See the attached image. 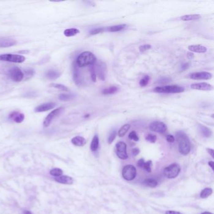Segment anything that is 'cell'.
Masks as SVG:
<instances>
[{
  "mask_svg": "<svg viewBox=\"0 0 214 214\" xmlns=\"http://www.w3.org/2000/svg\"><path fill=\"white\" fill-rule=\"evenodd\" d=\"M199 128H200V130L201 133L202 134V135L205 137H210L212 134V132L211 131L210 129H209L208 128L205 126L204 125L202 124H199Z\"/></svg>",
  "mask_w": 214,
  "mask_h": 214,
  "instance_id": "obj_23",
  "label": "cell"
},
{
  "mask_svg": "<svg viewBox=\"0 0 214 214\" xmlns=\"http://www.w3.org/2000/svg\"><path fill=\"white\" fill-rule=\"evenodd\" d=\"M144 184L149 187H156L158 185V182L153 178H147L144 181Z\"/></svg>",
  "mask_w": 214,
  "mask_h": 214,
  "instance_id": "obj_29",
  "label": "cell"
},
{
  "mask_svg": "<svg viewBox=\"0 0 214 214\" xmlns=\"http://www.w3.org/2000/svg\"><path fill=\"white\" fill-rule=\"evenodd\" d=\"M126 24H121L114 25V26H111L106 29L110 32H118L124 30L126 28Z\"/></svg>",
  "mask_w": 214,
  "mask_h": 214,
  "instance_id": "obj_22",
  "label": "cell"
},
{
  "mask_svg": "<svg viewBox=\"0 0 214 214\" xmlns=\"http://www.w3.org/2000/svg\"><path fill=\"white\" fill-rule=\"evenodd\" d=\"M136 169L133 165H126L122 171V177L128 181L134 180L136 176Z\"/></svg>",
  "mask_w": 214,
  "mask_h": 214,
  "instance_id": "obj_5",
  "label": "cell"
},
{
  "mask_svg": "<svg viewBox=\"0 0 214 214\" xmlns=\"http://www.w3.org/2000/svg\"><path fill=\"white\" fill-rule=\"evenodd\" d=\"M9 119L17 123H21L23 121L24 119V116L23 113H21L18 111H13L9 115Z\"/></svg>",
  "mask_w": 214,
  "mask_h": 214,
  "instance_id": "obj_16",
  "label": "cell"
},
{
  "mask_svg": "<svg viewBox=\"0 0 214 214\" xmlns=\"http://www.w3.org/2000/svg\"><path fill=\"white\" fill-rule=\"evenodd\" d=\"M149 80H150V77L149 75H145V76L140 80V85L141 86V87H145L148 85V84L149 83Z\"/></svg>",
  "mask_w": 214,
  "mask_h": 214,
  "instance_id": "obj_34",
  "label": "cell"
},
{
  "mask_svg": "<svg viewBox=\"0 0 214 214\" xmlns=\"http://www.w3.org/2000/svg\"><path fill=\"white\" fill-rule=\"evenodd\" d=\"M106 30V28H95V29H93L92 30L89 34L91 35H97V34H99L100 33H102L103 32H104Z\"/></svg>",
  "mask_w": 214,
  "mask_h": 214,
  "instance_id": "obj_39",
  "label": "cell"
},
{
  "mask_svg": "<svg viewBox=\"0 0 214 214\" xmlns=\"http://www.w3.org/2000/svg\"><path fill=\"white\" fill-rule=\"evenodd\" d=\"M126 144L122 141L118 143L116 145V155L119 158L122 160H126L128 158L126 152Z\"/></svg>",
  "mask_w": 214,
  "mask_h": 214,
  "instance_id": "obj_9",
  "label": "cell"
},
{
  "mask_svg": "<svg viewBox=\"0 0 214 214\" xmlns=\"http://www.w3.org/2000/svg\"><path fill=\"white\" fill-rule=\"evenodd\" d=\"M95 66V69H96V75H98V77L99 79L101 81H104L105 80V77H106V70L105 68L106 66H104L103 63L101 62V64H98L96 66Z\"/></svg>",
  "mask_w": 214,
  "mask_h": 214,
  "instance_id": "obj_15",
  "label": "cell"
},
{
  "mask_svg": "<svg viewBox=\"0 0 214 214\" xmlns=\"http://www.w3.org/2000/svg\"><path fill=\"white\" fill-rule=\"evenodd\" d=\"M56 106V104L53 102L44 103L43 104H41L39 106H37L35 109V111L36 112H45L47 111H49L50 109H52L54 108Z\"/></svg>",
  "mask_w": 214,
  "mask_h": 214,
  "instance_id": "obj_14",
  "label": "cell"
},
{
  "mask_svg": "<svg viewBox=\"0 0 214 214\" xmlns=\"http://www.w3.org/2000/svg\"><path fill=\"white\" fill-rule=\"evenodd\" d=\"M188 49L190 50V52H195V53H200V54H204L207 51V48L201 45H190L188 47Z\"/></svg>",
  "mask_w": 214,
  "mask_h": 214,
  "instance_id": "obj_18",
  "label": "cell"
},
{
  "mask_svg": "<svg viewBox=\"0 0 214 214\" xmlns=\"http://www.w3.org/2000/svg\"><path fill=\"white\" fill-rule=\"evenodd\" d=\"M151 48H152V45H149V44L143 45H141V46L139 47L140 51L141 53L145 52L146 51H147V50H149V49H151Z\"/></svg>",
  "mask_w": 214,
  "mask_h": 214,
  "instance_id": "obj_42",
  "label": "cell"
},
{
  "mask_svg": "<svg viewBox=\"0 0 214 214\" xmlns=\"http://www.w3.org/2000/svg\"><path fill=\"white\" fill-rule=\"evenodd\" d=\"M50 173L51 175L54 176V177H58L62 175L63 171L60 168H54V169H52V170H50Z\"/></svg>",
  "mask_w": 214,
  "mask_h": 214,
  "instance_id": "obj_32",
  "label": "cell"
},
{
  "mask_svg": "<svg viewBox=\"0 0 214 214\" xmlns=\"http://www.w3.org/2000/svg\"><path fill=\"white\" fill-rule=\"evenodd\" d=\"M23 214H32V213L28 210H25V211H24Z\"/></svg>",
  "mask_w": 214,
  "mask_h": 214,
  "instance_id": "obj_52",
  "label": "cell"
},
{
  "mask_svg": "<svg viewBox=\"0 0 214 214\" xmlns=\"http://www.w3.org/2000/svg\"><path fill=\"white\" fill-rule=\"evenodd\" d=\"M187 57L189 59H192L194 57V54L192 52H188L187 53Z\"/></svg>",
  "mask_w": 214,
  "mask_h": 214,
  "instance_id": "obj_49",
  "label": "cell"
},
{
  "mask_svg": "<svg viewBox=\"0 0 214 214\" xmlns=\"http://www.w3.org/2000/svg\"><path fill=\"white\" fill-rule=\"evenodd\" d=\"M128 137H129V138H130V140H134V141H137L138 140H139V137H138V136L137 135L135 131H131V132L130 133Z\"/></svg>",
  "mask_w": 214,
  "mask_h": 214,
  "instance_id": "obj_43",
  "label": "cell"
},
{
  "mask_svg": "<svg viewBox=\"0 0 214 214\" xmlns=\"http://www.w3.org/2000/svg\"><path fill=\"white\" fill-rule=\"evenodd\" d=\"M212 189L210 188H206L200 193V197L202 198H206L212 193Z\"/></svg>",
  "mask_w": 214,
  "mask_h": 214,
  "instance_id": "obj_30",
  "label": "cell"
},
{
  "mask_svg": "<svg viewBox=\"0 0 214 214\" xmlns=\"http://www.w3.org/2000/svg\"><path fill=\"white\" fill-rule=\"evenodd\" d=\"M97 62V58L94 54L92 52L86 51L81 54L77 57L76 62L77 66L79 67H84L88 66L95 64Z\"/></svg>",
  "mask_w": 214,
  "mask_h": 214,
  "instance_id": "obj_2",
  "label": "cell"
},
{
  "mask_svg": "<svg viewBox=\"0 0 214 214\" xmlns=\"http://www.w3.org/2000/svg\"><path fill=\"white\" fill-rule=\"evenodd\" d=\"M64 107H60L52 111L50 113H49L44 120V122H43L44 127H48V126L52 122L54 119H55V118L58 117L59 115H60L61 113L64 111Z\"/></svg>",
  "mask_w": 214,
  "mask_h": 214,
  "instance_id": "obj_7",
  "label": "cell"
},
{
  "mask_svg": "<svg viewBox=\"0 0 214 214\" xmlns=\"http://www.w3.org/2000/svg\"><path fill=\"white\" fill-rule=\"evenodd\" d=\"M55 181L58 183L66 185H72L73 183V179L67 175H61L58 177H56L55 178Z\"/></svg>",
  "mask_w": 214,
  "mask_h": 214,
  "instance_id": "obj_19",
  "label": "cell"
},
{
  "mask_svg": "<svg viewBox=\"0 0 214 214\" xmlns=\"http://www.w3.org/2000/svg\"><path fill=\"white\" fill-rule=\"evenodd\" d=\"M79 68V67L77 66L76 63L74 62L72 66L73 79L75 84L78 86H81L83 83V79Z\"/></svg>",
  "mask_w": 214,
  "mask_h": 214,
  "instance_id": "obj_10",
  "label": "cell"
},
{
  "mask_svg": "<svg viewBox=\"0 0 214 214\" xmlns=\"http://www.w3.org/2000/svg\"><path fill=\"white\" fill-rule=\"evenodd\" d=\"M201 214H213V213L211 212H205L202 213Z\"/></svg>",
  "mask_w": 214,
  "mask_h": 214,
  "instance_id": "obj_53",
  "label": "cell"
},
{
  "mask_svg": "<svg viewBox=\"0 0 214 214\" xmlns=\"http://www.w3.org/2000/svg\"><path fill=\"white\" fill-rule=\"evenodd\" d=\"M207 151H208V153L212 156V157L213 158L214 157V155H213L214 151H213V149H207Z\"/></svg>",
  "mask_w": 214,
  "mask_h": 214,
  "instance_id": "obj_50",
  "label": "cell"
},
{
  "mask_svg": "<svg viewBox=\"0 0 214 214\" xmlns=\"http://www.w3.org/2000/svg\"><path fill=\"white\" fill-rule=\"evenodd\" d=\"M50 86L52 87H54V88H56V89H59V90L62 91H69L68 87H67L66 86H65L64 85H62V84H50Z\"/></svg>",
  "mask_w": 214,
  "mask_h": 214,
  "instance_id": "obj_31",
  "label": "cell"
},
{
  "mask_svg": "<svg viewBox=\"0 0 214 214\" xmlns=\"http://www.w3.org/2000/svg\"><path fill=\"white\" fill-rule=\"evenodd\" d=\"M152 161L149 160L145 163L143 168H144L148 172H151V171H152Z\"/></svg>",
  "mask_w": 214,
  "mask_h": 214,
  "instance_id": "obj_41",
  "label": "cell"
},
{
  "mask_svg": "<svg viewBox=\"0 0 214 214\" xmlns=\"http://www.w3.org/2000/svg\"><path fill=\"white\" fill-rule=\"evenodd\" d=\"M71 142L73 145L77 146H83L86 144V140L85 138L79 136L73 137Z\"/></svg>",
  "mask_w": 214,
  "mask_h": 214,
  "instance_id": "obj_20",
  "label": "cell"
},
{
  "mask_svg": "<svg viewBox=\"0 0 214 214\" xmlns=\"http://www.w3.org/2000/svg\"><path fill=\"white\" fill-rule=\"evenodd\" d=\"M201 18V15L198 14H192V15H186L181 17L180 19L182 21H193V20H197Z\"/></svg>",
  "mask_w": 214,
  "mask_h": 214,
  "instance_id": "obj_24",
  "label": "cell"
},
{
  "mask_svg": "<svg viewBox=\"0 0 214 214\" xmlns=\"http://www.w3.org/2000/svg\"><path fill=\"white\" fill-rule=\"evenodd\" d=\"M190 67L189 63H185L182 66V70H185L188 69V67Z\"/></svg>",
  "mask_w": 214,
  "mask_h": 214,
  "instance_id": "obj_48",
  "label": "cell"
},
{
  "mask_svg": "<svg viewBox=\"0 0 214 214\" xmlns=\"http://www.w3.org/2000/svg\"><path fill=\"white\" fill-rule=\"evenodd\" d=\"M9 76L15 82H20L24 78V74L18 67H13L9 70Z\"/></svg>",
  "mask_w": 214,
  "mask_h": 214,
  "instance_id": "obj_11",
  "label": "cell"
},
{
  "mask_svg": "<svg viewBox=\"0 0 214 214\" xmlns=\"http://www.w3.org/2000/svg\"><path fill=\"white\" fill-rule=\"evenodd\" d=\"M117 135V132H116V130H115L114 131H112V133L110 134L109 137H108V143L109 144H111L113 141H114V140H115V138H116V136Z\"/></svg>",
  "mask_w": 214,
  "mask_h": 214,
  "instance_id": "obj_37",
  "label": "cell"
},
{
  "mask_svg": "<svg viewBox=\"0 0 214 214\" xmlns=\"http://www.w3.org/2000/svg\"><path fill=\"white\" fill-rule=\"evenodd\" d=\"M165 214H183L181 212H177V211H173V210H168L165 212Z\"/></svg>",
  "mask_w": 214,
  "mask_h": 214,
  "instance_id": "obj_47",
  "label": "cell"
},
{
  "mask_svg": "<svg viewBox=\"0 0 214 214\" xmlns=\"http://www.w3.org/2000/svg\"><path fill=\"white\" fill-rule=\"evenodd\" d=\"M170 82H171V79L170 78L163 77V78H161L160 79H159L156 82V83L158 84H160V85H164V84H168V83H169Z\"/></svg>",
  "mask_w": 214,
  "mask_h": 214,
  "instance_id": "obj_38",
  "label": "cell"
},
{
  "mask_svg": "<svg viewBox=\"0 0 214 214\" xmlns=\"http://www.w3.org/2000/svg\"><path fill=\"white\" fill-rule=\"evenodd\" d=\"M145 138H146V141H148L150 143H155L157 140L156 136L154 135V134H148Z\"/></svg>",
  "mask_w": 214,
  "mask_h": 214,
  "instance_id": "obj_36",
  "label": "cell"
},
{
  "mask_svg": "<svg viewBox=\"0 0 214 214\" xmlns=\"http://www.w3.org/2000/svg\"><path fill=\"white\" fill-rule=\"evenodd\" d=\"M145 160L143 158H141L140 159L139 161H137V166L139 167H141V168H143V166H144V164H145Z\"/></svg>",
  "mask_w": 214,
  "mask_h": 214,
  "instance_id": "obj_45",
  "label": "cell"
},
{
  "mask_svg": "<svg viewBox=\"0 0 214 214\" xmlns=\"http://www.w3.org/2000/svg\"><path fill=\"white\" fill-rule=\"evenodd\" d=\"M79 30L77 28H69V29H66L64 33L65 35V36H67V37H70V36H73L75 35H76L77 34L79 33Z\"/></svg>",
  "mask_w": 214,
  "mask_h": 214,
  "instance_id": "obj_27",
  "label": "cell"
},
{
  "mask_svg": "<svg viewBox=\"0 0 214 214\" xmlns=\"http://www.w3.org/2000/svg\"><path fill=\"white\" fill-rule=\"evenodd\" d=\"M130 128H131L130 124H124V126H122L119 130V131H118V136L119 137L124 136L127 133V132L129 131Z\"/></svg>",
  "mask_w": 214,
  "mask_h": 214,
  "instance_id": "obj_28",
  "label": "cell"
},
{
  "mask_svg": "<svg viewBox=\"0 0 214 214\" xmlns=\"http://www.w3.org/2000/svg\"><path fill=\"white\" fill-rule=\"evenodd\" d=\"M153 91L157 93H165V94H178L182 93L185 91V89L178 85H165L161 87H156L153 89Z\"/></svg>",
  "mask_w": 214,
  "mask_h": 214,
  "instance_id": "obj_3",
  "label": "cell"
},
{
  "mask_svg": "<svg viewBox=\"0 0 214 214\" xmlns=\"http://www.w3.org/2000/svg\"><path fill=\"white\" fill-rule=\"evenodd\" d=\"M167 140L169 143H173L175 141V137L171 134H168L167 136Z\"/></svg>",
  "mask_w": 214,
  "mask_h": 214,
  "instance_id": "obj_44",
  "label": "cell"
},
{
  "mask_svg": "<svg viewBox=\"0 0 214 214\" xmlns=\"http://www.w3.org/2000/svg\"><path fill=\"white\" fill-rule=\"evenodd\" d=\"M132 153H133V156H137L138 154L140 153V149L137 148L133 149Z\"/></svg>",
  "mask_w": 214,
  "mask_h": 214,
  "instance_id": "obj_46",
  "label": "cell"
},
{
  "mask_svg": "<svg viewBox=\"0 0 214 214\" xmlns=\"http://www.w3.org/2000/svg\"><path fill=\"white\" fill-rule=\"evenodd\" d=\"M17 44V41L9 38H0V48H6L14 46Z\"/></svg>",
  "mask_w": 214,
  "mask_h": 214,
  "instance_id": "obj_17",
  "label": "cell"
},
{
  "mask_svg": "<svg viewBox=\"0 0 214 214\" xmlns=\"http://www.w3.org/2000/svg\"><path fill=\"white\" fill-rule=\"evenodd\" d=\"M149 128L150 130L158 133H164L167 130V125L164 122L159 121L152 122L149 124Z\"/></svg>",
  "mask_w": 214,
  "mask_h": 214,
  "instance_id": "obj_8",
  "label": "cell"
},
{
  "mask_svg": "<svg viewBox=\"0 0 214 214\" xmlns=\"http://www.w3.org/2000/svg\"><path fill=\"white\" fill-rule=\"evenodd\" d=\"M0 60L3 62H9L13 63H20L23 62L25 60V57L20 55L15 54H2L0 55Z\"/></svg>",
  "mask_w": 214,
  "mask_h": 214,
  "instance_id": "obj_6",
  "label": "cell"
},
{
  "mask_svg": "<svg viewBox=\"0 0 214 214\" xmlns=\"http://www.w3.org/2000/svg\"><path fill=\"white\" fill-rule=\"evenodd\" d=\"M99 137L96 134L94 136L92 141L91 142V149L92 151V152H96V151L97 150L98 148H99Z\"/></svg>",
  "mask_w": 214,
  "mask_h": 214,
  "instance_id": "obj_25",
  "label": "cell"
},
{
  "mask_svg": "<svg viewBox=\"0 0 214 214\" xmlns=\"http://www.w3.org/2000/svg\"><path fill=\"white\" fill-rule=\"evenodd\" d=\"M60 76V73L55 70H49L46 73V77L50 80H55Z\"/></svg>",
  "mask_w": 214,
  "mask_h": 214,
  "instance_id": "obj_21",
  "label": "cell"
},
{
  "mask_svg": "<svg viewBox=\"0 0 214 214\" xmlns=\"http://www.w3.org/2000/svg\"><path fill=\"white\" fill-rule=\"evenodd\" d=\"M118 91V88L116 86H111L107 89H105L103 90L102 94L104 95H110V94H114L116 93Z\"/></svg>",
  "mask_w": 214,
  "mask_h": 214,
  "instance_id": "obj_26",
  "label": "cell"
},
{
  "mask_svg": "<svg viewBox=\"0 0 214 214\" xmlns=\"http://www.w3.org/2000/svg\"><path fill=\"white\" fill-rule=\"evenodd\" d=\"M25 73H26V80H27V79L32 78L35 72H34L33 69H28L25 70Z\"/></svg>",
  "mask_w": 214,
  "mask_h": 214,
  "instance_id": "obj_40",
  "label": "cell"
},
{
  "mask_svg": "<svg viewBox=\"0 0 214 214\" xmlns=\"http://www.w3.org/2000/svg\"><path fill=\"white\" fill-rule=\"evenodd\" d=\"M191 89L203 91H210L213 89V86L207 82H199L192 84L190 85Z\"/></svg>",
  "mask_w": 214,
  "mask_h": 214,
  "instance_id": "obj_13",
  "label": "cell"
},
{
  "mask_svg": "<svg viewBox=\"0 0 214 214\" xmlns=\"http://www.w3.org/2000/svg\"><path fill=\"white\" fill-rule=\"evenodd\" d=\"M189 77L193 80H209L212 78V74L208 72H199L192 73Z\"/></svg>",
  "mask_w": 214,
  "mask_h": 214,
  "instance_id": "obj_12",
  "label": "cell"
},
{
  "mask_svg": "<svg viewBox=\"0 0 214 214\" xmlns=\"http://www.w3.org/2000/svg\"><path fill=\"white\" fill-rule=\"evenodd\" d=\"M213 165H214V162H213V161H209V162H208V165L211 167V168L212 169V170H214Z\"/></svg>",
  "mask_w": 214,
  "mask_h": 214,
  "instance_id": "obj_51",
  "label": "cell"
},
{
  "mask_svg": "<svg viewBox=\"0 0 214 214\" xmlns=\"http://www.w3.org/2000/svg\"><path fill=\"white\" fill-rule=\"evenodd\" d=\"M73 96L72 95H70V94H62L59 95V99L62 100V101H67V100H69L72 99H73Z\"/></svg>",
  "mask_w": 214,
  "mask_h": 214,
  "instance_id": "obj_35",
  "label": "cell"
},
{
  "mask_svg": "<svg viewBox=\"0 0 214 214\" xmlns=\"http://www.w3.org/2000/svg\"><path fill=\"white\" fill-rule=\"evenodd\" d=\"M176 137L178 143V149L180 153L183 155H187L190 152L191 144L187 135L183 131H178L176 133Z\"/></svg>",
  "mask_w": 214,
  "mask_h": 214,
  "instance_id": "obj_1",
  "label": "cell"
},
{
  "mask_svg": "<svg viewBox=\"0 0 214 214\" xmlns=\"http://www.w3.org/2000/svg\"><path fill=\"white\" fill-rule=\"evenodd\" d=\"M90 73H91V79L93 82H96V78H97V75L96 72V69H95V66L94 64L90 66Z\"/></svg>",
  "mask_w": 214,
  "mask_h": 214,
  "instance_id": "obj_33",
  "label": "cell"
},
{
  "mask_svg": "<svg viewBox=\"0 0 214 214\" xmlns=\"http://www.w3.org/2000/svg\"><path fill=\"white\" fill-rule=\"evenodd\" d=\"M180 172V167L177 163H173L166 167L163 171L164 175L168 178H175L177 177Z\"/></svg>",
  "mask_w": 214,
  "mask_h": 214,
  "instance_id": "obj_4",
  "label": "cell"
}]
</instances>
